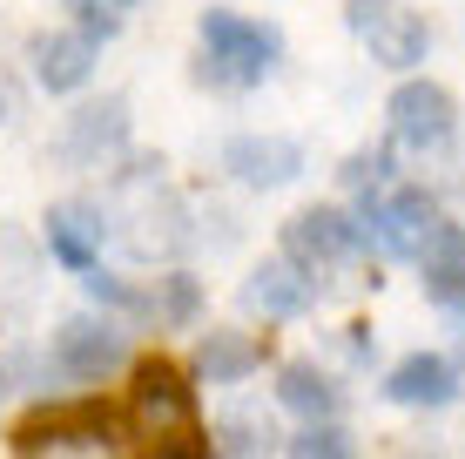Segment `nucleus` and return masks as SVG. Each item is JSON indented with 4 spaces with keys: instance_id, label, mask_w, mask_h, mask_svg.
Listing matches in <instances>:
<instances>
[{
    "instance_id": "2",
    "label": "nucleus",
    "mask_w": 465,
    "mask_h": 459,
    "mask_svg": "<svg viewBox=\"0 0 465 459\" xmlns=\"http://www.w3.org/2000/svg\"><path fill=\"white\" fill-rule=\"evenodd\" d=\"M283 68V27L256 21L243 7H203L196 14V61H189V82L216 88V95H243L263 88Z\"/></svg>"
},
{
    "instance_id": "22",
    "label": "nucleus",
    "mask_w": 465,
    "mask_h": 459,
    "mask_svg": "<svg viewBox=\"0 0 465 459\" xmlns=\"http://www.w3.org/2000/svg\"><path fill=\"white\" fill-rule=\"evenodd\" d=\"M61 7L74 14V27H82V35H88L94 47H108V41L122 35V21L142 7V0H61Z\"/></svg>"
},
{
    "instance_id": "6",
    "label": "nucleus",
    "mask_w": 465,
    "mask_h": 459,
    "mask_svg": "<svg viewBox=\"0 0 465 459\" xmlns=\"http://www.w3.org/2000/svg\"><path fill=\"white\" fill-rule=\"evenodd\" d=\"M277 257H283V264H297V271L311 277L317 291H324V277H331V271H344V264H358V257H364L358 216L338 210V203H311V210H297L291 224H283Z\"/></svg>"
},
{
    "instance_id": "18",
    "label": "nucleus",
    "mask_w": 465,
    "mask_h": 459,
    "mask_svg": "<svg viewBox=\"0 0 465 459\" xmlns=\"http://www.w3.org/2000/svg\"><path fill=\"white\" fill-rule=\"evenodd\" d=\"M128 318H149L163 331H189L203 318V284L189 271H163V277L135 284V311H128Z\"/></svg>"
},
{
    "instance_id": "8",
    "label": "nucleus",
    "mask_w": 465,
    "mask_h": 459,
    "mask_svg": "<svg viewBox=\"0 0 465 459\" xmlns=\"http://www.w3.org/2000/svg\"><path fill=\"white\" fill-rule=\"evenodd\" d=\"M54 155L68 169H102V163H115V155H128V95H88V102L61 122Z\"/></svg>"
},
{
    "instance_id": "17",
    "label": "nucleus",
    "mask_w": 465,
    "mask_h": 459,
    "mask_svg": "<svg viewBox=\"0 0 465 459\" xmlns=\"http://www.w3.org/2000/svg\"><path fill=\"white\" fill-rule=\"evenodd\" d=\"M419 284L439 311L465 318V224H439L431 244L419 250Z\"/></svg>"
},
{
    "instance_id": "10",
    "label": "nucleus",
    "mask_w": 465,
    "mask_h": 459,
    "mask_svg": "<svg viewBox=\"0 0 465 459\" xmlns=\"http://www.w3.org/2000/svg\"><path fill=\"white\" fill-rule=\"evenodd\" d=\"M41 236H47V257H54L61 271L88 277L94 264H102V244H108V210L88 203V196H61V203H47Z\"/></svg>"
},
{
    "instance_id": "1",
    "label": "nucleus",
    "mask_w": 465,
    "mask_h": 459,
    "mask_svg": "<svg viewBox=\"0 0 465 459\" xmlns=\"http://www.w3.org/2000/svg\"><path fill=\"white\" fill-rule=\"evenodd\" d=\"M122 433L135 439V459H216L203 405H196V378H189V365H175L163 352L128 365Z\"/></svg>"
},
{
    "instance_id": "12",
    "label": "nucleus",
    "mask_w": 465,
    "mask_h": 459,
    "mask_svg": "<svg viewBox=\"0 0 465 459\" xmlns=\"http://www.w3.org/2000/svg\"><path fill=\"white\" fill-rule=\"evenodd\" d=\"M27 68H35V88L47 95H82L102 68V47H94L82 27H41L27 41Z\"/></svg>"
},
{
    "instance_id": "16",
    "label": "nucleus",
    "mask_w": 465,
    "mask_h": 459,
    "mask_svg": "<svg viewBox=\"0 0 465 459\" xmlns=\"http://www.w3.org/2000/svg\"><path fill=\"white\" fill-rule=\"evenodd\" d=\"M277 405L297 413L303 425H324V419H344V385L317 358H291V365H277Z\"/></svg>"
},
{
    "instance_id": "14",
    "label": "nucleus",
    "mask_w": 465,
    "mask_h": 459,
    "mask_svg": "<svg viewBox=\"0 0 465 459\" xmlns=\"http://www.w3.org/2000/svg\"><path fill=\"white\" fill-rule=\"evenodd\" d=\"M236 297H243L250 318H263V324H291V318H303V311H311L324 291H317V284L303 277L297 264L263 257V264H256V271L243 277V291H236Z\"/></svg>"
},
{
    "instance_id": "23",
    "label": "nucleus",
    "mask_w": 465,
    "mask_h": 459,
    "mask_svg": "<svg viewBox=\"0 0 465 459\" xmlns=\"http://www.w3.org/2000/svg\"><path fill=\"white\" fill-rule=\"evenodd\" d=\"M82 291H88V304L102 311V318H128V311H135V284L115 277V271H102V264L82 277Z\"/></svg>"
},
{
    "instance_id": "5",
    "label": "nucleus",
    "mask_w": 465,
    "mask_h": 459,
    "mask_svg": "<svg viewBox=\"0 0 465 459\" xmlns=\"http://www.w3.org/2000/svg\"><path fill=\"white\" fill-rule=\"evenodd\" d=\"M14 453L21 459H41V453H68V446H102V453H122V419L108 413L102 399H61V405H35L21 425H14Z\"/></svg>"
},
{
    "instance_id": "13",
    "label": "nucleus",
    "mask_w": 465,
    "mask_h": 459,
    "mask_svg": "<svg viewBox=\"0 0 465 459\" xmlns=\"http://www.w3.org/2000/svg\"><path fill=\"white\" fill-rule=\"evenodd\" d=\"M384 399L405 405V413H445L459 399V358L445 352H405L391 372H384Z\"/></svg>"
},
{
    "instance_id": "19",
    "label": "nucleus",
    "mask_w": 465,
    "mask_h": 459,
    "mask_svg": "<svg viewBox=\"0 0 465 459\" xmlns=\"http://www.w3.org/2000/svg\"><path fill=\"white\" fill-rule=\"evenodd\" d=\"M210 446H216V459H277L283 453V433L263 413H223L210 425Z\"/></svg>"
},
{
    "instance_id": "11",
    "label": "nucleus",
    "mask_w": 465,
    "mask_h": 459,
    "mask_svg": "<svg viewBox=\"0 0 465 459\" xmlns=\"http://www.w3.org/2000/svg\"><path fill=\"white\" fill-rule=\"evenodd\" d=\"M223 169H230V183H243V189H291L303 169H311V155H303V142L297 135H230L223 142Z\"/></svg>"
},
{
    "instance_id": "21",
    "label": "nucleus",
    "mask_w": 465,
    "mask_h": 459,
    "mask_svg": "<svg viewBox=\"0 0 465 459\" xmlns=\"http://www.w3.org/2000/svg\"><path fill=\"white\" fill-rule=\"evenodd\" d=\"M338 183L351 189V196H378V189H391V142H371V149H351L344 155V169H338Z\"/></svg>"
},
{
    "instance_id": "3",
    "label": "nucleus",
    "mask_w": 465,
    "mask_h": 459,
    "mask_svg": "<svg viewBox=\"0 0 465 459\" xmlns=\"http://www.w3.org/2000/svg\"><path fill=\"white\" fill-rule=\"evenodd\" d=\"M358 236H364V257H384V264H419V250L431 244V230L445 224L439 196L419 183H391L378 196H364L358 210Z\"/></svg>"
},
{
    "instance_id": "15",
    "label": "nucleus",
    "mask_w": 465,
    "mask_h": 459,
    "mask_svg": "<svg viewBox=\"0 0 465 459\" xmlns=\"http://www.w3.org/2000/svg\"><path fill=\"white\" fill-rule=\"evenodd\" d=\"M263 365H270V331L216 324V331H203L196 372H189V378H203V385H243V378H256Z\"/></svg>"
},
{
    "instance_id": "7",
    "label": "nucleus",
    "mask_w": 465,
    "mask_h": 459,
    "mask_svg": "<svg viewBox=\"0 0 465 459\" xmlns=\"http://www.w3.org/2000/svg\"><path fill=\"white\" fill-rule=\"evenodd\" d=\"M384 135H391V149H405V155H439L445 142L459 135L452 88L431 82V75H405V82L384 95Z\"/></svg>"
},
{
    "instance_id": "24",
    "label": "nucleus",
    "mask_w": 465,
    "mask_h": 459,
    "mask_svg": "<svg viewBox=\"0 0 465 459\" xmlns=\"http://www.w3.org/2000/svg\"><path fill=\"white\" fill-rule=\"evenodd\" d=\"M0 392H7V365H0Z\"/></svg>"
},
{
    "instance_id": "20",
    "label": "nucleus",
    "mask_w": 465,
    "mask_h": 459,
    "mask_svg": "<svg viewBox=\"0 0 465 459\" xmlns=\"http://www.w3.org/2000/svg\"><path fill=\"white\" fill-rule=\"evenodd\" d=\"M283 459H358V433L344 419H324V425H297L283 439Z\"/></svg>"
},
{
    "instance_id": "9",
    "label": "nucleus",
    "mask_w": 465,
    "mask_h": 459,
    "mask_svg": "<svg viewBox=\"0 0 465 459\" xmlns=\"http://www.w3.org/2000/svg\"><path fill=\"white\" fill-rule=\"evenodd\" d=\"M54 365L68 372V378H82V385L122 372L128 365V331H122V318H102V311H74V318H61L54 324Z\"/></svg>"
},
{
    "instance_id": "4",
    "label": "nucleus",
    "mask_w": 465,
    "mask_h": 459,
    "mask_svg": "<svg viewBox=\"0 0 465 459\" xmlns=\"http://www.w3.org/2000/svg\"><path fill=\"white\" fill-rule=\"evenodd\" d=\"M344 27L364 55L378 61L384 75H425V55H431V21L405 0H344Z\"/></svg>"
}]
</instances>
